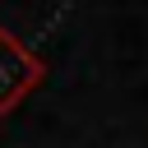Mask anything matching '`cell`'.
I'll return each mask as SVG.
<instances>
[{
    "label": "cell",
    "instance_id": "6da1fadb",
    "mask_svg": "<svg viewBox=\"0 0 148 148\" xmlns=\"http://www.w3.org/2000/svg\"><path fill=\"white\" fill-rule=\"evenodd\" d=\"M42 60L14 37V32H0V116L18 111V102L42 83Z\"/></svg>",
    "mask_w": 148,
    "mask_h": 148
}]
</instances>
